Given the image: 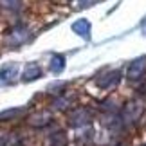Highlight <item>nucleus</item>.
Segmentation results:
<instances>
[{"mask_svg": "<svg viewBox=\"0 0 146 146\" xmlns=\"http://www.w3.org/2000/svg\"><path fill=\"white\" fill-rule=\"evenodd\" d=\"M143 114V106L141 103H128L123 110V123L130 125V123H135Z\"/></svg>", "mask_w": 146, "mask_h": 146, "instance_id": "f257e3e1", "label": "nucleus"}, {"mask_svg": "<svg viewBox=\"0 0 146 146\" xmlns=\"http://www.w3.org/2000/svg\"><path fill=\"white\" fill-rule=\"evenodd\" d=\"M70 125L74 126H81V125H87L90 123V112L87 108H76L74 112H70Z\"/></svg>", "mask_w": 146, "mask_h": 146, "instance_id": "f03ea898", "label": "nucleus"}, {"mask_svg": "<svg viewBox=\"0 0 146 146\" xmlns=\"http://www.w3.org/2000/svg\"><path fill=\"white\" fill-rule=\"evenodd\" d=\"M49 121H50V115H49V114H45V112H42V114L33 115L29 123H31V125H35V126H45Z\"/></svg>", "mask_w": 146, "mask_h": 146, "instance_id": "7ed1b4c3", "label": "nucleus"}, {"mask_svg": "<svg viewBox=\"0 0 146 146\" xmlns=\"http://www.w3.org/2000/svg\"><path fill=\"white\" fill-rule=\"evenodd\" d=\"M50 143H52V146H65L67 137L63 135V132H56V133H52V137H50Z\"/></svg>", "mask_w": 146, "mask_h": 146, "instance_id": "20e7f679", "label": "nucleus"}]
</instances>
